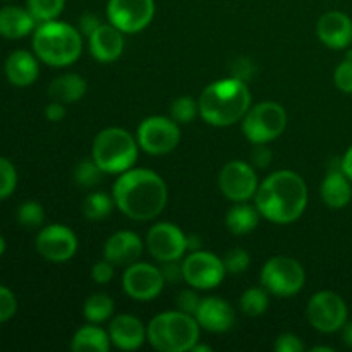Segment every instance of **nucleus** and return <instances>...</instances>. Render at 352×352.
<instances>
[{
    "instance_id": "obj_1",
    "label": "nucleus",
    "mask_w": 352,
    "mask_h": 352,
    "mask_svg": "<svg viewBox=\"0 0 352 352\" xmlns=\"http://www.w3.org/2000/svg\"><path fill=\"white\" fill-rule=\"evenodd\" d=\"M112 198L127 219L146 222L164 212L168 198L167 184L150 168H129L113 184Z\"/></svg>"
},
{
    "instance_id": "obj_2",
    "label": "nucleus",
    "mask_w": 352,
    "mask_h": 352,
    "mask_svg": "<svg viewBox=\"0 0 352 352\" xmlns=\"http://www.w3.org/2000/svg\"><path fill=\"white\" fill-rule=\"evenodd\" d=\"M254 205L263 219L274 223H292L305 213L308 188L294 170H277L268 175L254 195Z\"/></svg>"
},
{
    "instance_id": "obj_3",
    "label": "nucleus",
    "mask_w": 352,
    "mask_h": 352,
    "mask_svg": "<svg viewBox=\"0 0 352 352\" xmlns=\"http://www.w3.org/2000/svg\"><path fill=\"white\" fill-rule=\"evenodd\" d=\"M199 116L215 127H227L244 119L251 109V93L246 81L227 78L212 82L199 95Z\"/></svg>"
},
{
    "instance_id": "obj_4",
    "label": "nucleus",
    "mask_w": 352,
    "mask_h": 352,
    "mask_svg": "<svg viewBox=\"0 0 352 352\" xmlns=\"http://www.w3.org/2000/svg\"><path fill=\"white\" fill-rule=\"evenodd\" d=\"M34 55L50 67H67L82 54L81 31L62 21L40 23L33 31Z\"/></svg>"
},
{
    "instance_id": "obj_5",
    "label": "nucleus",
    "mask_w": 352,
    "mask_h": 352,
    "mask_svg": "<svg viewBox=\"0 0 352 352\" xmlns=\"http://www.w3.org/2000/svg\"><path fill=\"white\" fill-rule=\"evenodd\" d=\"M148 342L160 352H188L199 342V323L184 311L160 313L150 322Z\"/></svg>"
},
{
    "instance_id": "obj_6",
    "label": "nucleus",
    "mask_w": 352,
    "mask_h": 352,
    "mask_svg": "<svg viewBox=\"0 0 352 352\" xmlns=\"http://www.w3.org/2000/svg\"><path fill=\"white\" fill-rule=\"evenodd\" d=\"M138 146L133 134L122 127H107L96 134L91 158L105 174H122L138 160Z\"/></svg>"
},
{
    "instance_id": "obj_7",
    "label": "nucleus",
    "mask_w": 352,
    "mask_h": 352,
    "mask_svg": "<svg viewBox=\"0 0 352 352\" xmlns=\"http://www.w3.org/2000/svg\"><path fill=\"white\" fill-rule=\"evenodd\" d=\"M287 127V112L277 102H261L251 107L243 119V133L253 144H268Z\"/></svg>"
},
{
    "instance_id": "obj_8",
    "label": "nucleus",
    "mask_w": 352,
    "mask_h": 352,
    "mask_svg": "<svg viewBox=\"0 0 352 352\" xmlns=\"http://www.w3.org/2000/svg\"><path fill=\"white\" fill-rule=\"evenodd\" d=\"M260 282L272 296L291 298L296 296L306 282L302 265L291 256H274L263 265Z\"/></svg>"
},
{
    "instance_id": "obj_9",
    "label": "nucleus",
    "mask_w": 352,
    "mask_h": 352,
    "mask_svg": "<svg viewBox=\"0 0 352 352\" xmlns=\"http://www.w3.org/2000/svg\"><path fill=\"white\" fill-rule=\"evenodd\" d=\"M306 316L309 325L318 332H339L347 323L346 301L337 292L320 291L309 299L306 306Z\"/></svg>"
},
{
    "instance_id": "obj_10",
    "label": "nucleus",
    "mask_w": 352,
    "mask_h": 352,
    "mask_svg": "<svg viewBox=\"0 0 352 352\" xmlns=\"http://www.w3.org/2000/svg\"><path fill=\"white\" fill-rule=\"evenodd\" d=\"M181 129L172 117H146L138 127V144L150 155H167L177 148Z\"/></svg>"
},
{
    "instance_id": "obj_11",
    "label": "nucleus",
    "mask_w": 352,
    "mask_h": 352,
    "mask_svg": "<svg viewBox=\"0 0 352 352\" xmlns=\"http://www.w3.org/2000/svg\"><path fill=\"white\" fill-rule=\"evenodd\" d=\"M184 282L198 291H210L222 284L227 270L222 258L210 251H191L189 256L182 261Z\"/></svg>"
},
{
    "instance_id": "obj_12",
    "label": "nucleus",
    "mask_w": 352,
    "mask_h": 352,
    "mask_svg": "<svg viewBox=\"0 0 352 352\" xmlns=\"http://www.w3.org/2000/svg\"><path fill=\"white\" fill-rule=\"evenodd\" d=\"M107 16L122 33H140L155 16V0H109Z\"/></svg>"
},
{
    "instance_id": "obj_13",
    "label": "nucleus",
    "mask_w": 352,
    "mask_h": 352,
    "mask_svg": "<svg viewBox=\"0 0 352 352\" xmlns=\"http://www.w3.org/2000/svg\"><path fill=\"white\" fill-rule=\"evenodd\" d=\"M146 250L160 263L179 261L188 251V236L175 223H155L146 236Z\"/></svg>"
},
{
    "instance_id": "obj_14",
    "label": "nucleus",
    "mask_w": 352,
    "mask_h": 352,
    "mask_svg": "<svg viewBox=\"0 0 352 352\" xmlns=\"http://www.w3.org/2000/svg\"><path fill=\"white\" fill-rule=\"evenodd\" d=\"M258 175L250 164L232 160L223 165L219 174V188L227 199L234 203L250 201L258 191Z\"/></svg>"
},
{
    "instance_id": "obj_15",
    "label": "nucleus",
    "mask_w": 352,
    "mask_h": 352,
    "mask_svg": "<svg viewBox=\"0 0 352 352\" xmlns=\"http://www.w3.org/2000/svg\"><path fill=\"white\" fill-rule=\"evenodd\" d=\"M165 278L160 268L150 263H136L126 267L122 275V287L134 301H153L164 291Z\"/></svg>"
},
{
    "instance_id": "obj_16",
    "label": "nucleus",
    "mask_w": 352,
    "mask_h": 352,
    "mask_svg": "<svg viewBox=\"0 0 352 352\" xmlns=\"http://www.w3.org/2000/svg\"><path fill=\"white\" fill-rule=\"evenodd\" d=\"M36 251L41 258L52 263H64L78 251V237L62 223H52L36 236Z\"/></svg>"
},
{
    "instance_id": "obj_17",
    "label": "nucleus",
    "mask_w": 352,
    "mask_h": 352,
    "mask_svg": "<svg viewBox=\"0 0 352 352\" xmlns=\"http://www.w3.org/2000/svg\"><path fill=\"white\" fill-rule=\"evenodd\" d=\"M143 254V241L131 230H119L107 239L103 246V258L113 267H129Z\"/></svg>"
},
{
    "instance_id": "obj_18",
    "label": "nucleus",
    "mask_w": 352,
    "mask_h": 352,
    "mask_svg": "<svg viewBox=\"0 0 352 352\" xmlns=\"http://www.w3.org/2000/svg\"><path fill=\"white\" fill-rule=\"evenodd\" d=\"M316 34L329 48L342 50L352 43V19L340 10H330L318 19Z\"/></svg>"
},
{
    "instance_id": "obj_19",
    "label": "nucleus",
    "mask_w": 352,
    "mask_h": 352,
    "mask_svg": "<svg viewBox=\"0 0 352 352\" xmlns=\"http://www.w3.org/2000/svg\"><path fill=\"white\" fill-rule=\"evenodd\" d=\"M110 342L120 351H136L148 340V329L133 315H117L109 325Z\"/></svg>"
},
{
    "instance_id": "obj_20",
    "label": "nucleus",
    "mask_w": 352,
    "mask_h": 352,
    "mask_svg": "<svg viewBox=\"0 0 352 352\" xmlns=\"http://www.w3.org/2000/svg\"><path fill=\"white\" fill-rule=\"evenodd\" d=\"M195 318L201 329L212 333H223L232 329L234 309L226 299L217 298V296L201 298V302L195 313Z\"/></svg>"
},
{
    "instance_id": "obj_21",
    "label": "nucleus",
    "mask_w": 352,
    "mask_h": 352,
    "mask_svg": "<svg viewBox=\"0 0 352 352\" xmlns=\"http://www.w3.org/2000/svg\"><path fill=\"white\" fill-rule=\"evenodd\" d=\"M89 54L98 62H113L124 52V33L119 28L110 24H102L98 30L88 36Z\"/></svg>"
},
{
    "instance_id": "obj_22",
    "label": "nucleus",
    "mask_w": 352,
    "mask_h": 352,
    "mask_svg": "<svg viewBox=\"0 0 352 352\" xmlns=\"http://www.w3.org/2000/svg\"><path fill=\"white\" fill-rule=\"evenodd\" d=\"M320 195H322L323 203L330 208H344L351 203L352 199V184L351 179L344 174L342 165H332L327 172L325 179L320 188Z\"/></svg>"
},
{
    "instance_id": "obj_23",
    "label": "nucleus",
    "mask_w": 352,
    "mask_h": 352,
    "mask_svg": "<svg viewBox=\"0 0 352 352\" xmlns=\"http://www.w3.org/2000/svg\"><path fill=\"white\" fill-rule=\"evenodd\" d=\"M36 19L28 9L7 6L0 9V36L7 40H19L36 30Z\"/></svg>"
},
{
    "instance_id": "obj_24",
    "label": "nucleus",
    "mask_w": 352,
    "mask_h": 352,
    "mask_svg": "<svg viewBox=\"0 0 352 352\" xmlns=\"http://www.w3.org/2000/svg\"><path fill=\"white\" fill-rule=\"evenodd\" d=\"M6 76L9 82L14 86H30L36 81L40 74V65H38L36 57L28 50H16L7 57L6 60Z\"/></svg>"
},
{
    "instance_id": "obj_25",
    "label": "nucleus",
    "mask_w": 352,
    "mask_h": 352,
    "mask_svg": "<svg viewBox=\"0 0 352 352\" xmlns=\"http://www.w3.org/2000/svg\"><path fill=\"white\" fill-rule=\"evenodd\" d=\"M86 91H88L86 81L79 74H74V72L58 76L48 86V96H50V100L60 102L64 105L79 102L86 95Z\"/></svg>"
},
{
    "instance_id": "obj_26",
    "label": "nucleus",
    "mask_w": 352,
    "mask_h": 352,
    "mask_svg": "<svg viewBox=\"0 0 352 352\" xmlns=\"http://www.w3.org/2000/svg\"><path fill=\"white\" fill-rule=\"evenodd\" d=\"M110 336L96 323L81 327L71 340V349L74 352H109Z\"/></svg>"
},
{
    "instance_id": "obj_27",
    "label": "nucleus",
    "mask_w": 352,
    "mask_h": 352,
    "mask_svg": "<svg viewBox=\"0 0 352 352\" xmlns=\"http://www.w3.org/2000/svg\"><path fill=\"white\" fill-rule=\"evenodd\" d=\"M260 222V212H258L256 205L251 206L246 201L236 203L232 208L227 212L226 226L236 236H246L251 234L258 227Z\"/></svg>"
},
{
    "instance_id": "obj_28",
    "label": "nucleus",
    "mask_w": 352,
    "mask_h": 352,
    "mask_svg": "<svg viewBox=\"0 0 352 352\" xmlns=\"http://www.w3.org/2000/svg\"><path fill=\"white\" fill-rule=\"evenodd\" d=\"M113 309H116L113 299L109 294L98 292V294H93L86 299L82 315H85V318L89 323H96L98 325V323H103L109 318H112Z\"/></svg>"
},
{
    "instance_id": "obj_29",
    "label": "nucleus",
    "mask_w": 352,
    "mask_h": 352,
    "mask_svg": "<svg viewBox=\"0 0 352 352\" xmlns=\"http://www.w3.org/2000/svg\"><path fill=\"white\" fill-rule=\"evenodd\" d=\"M113 206H116L113 198H110L105 192L95 191L86 196L85 203H82V213L91 222H100V220H105L107 217H110Z\"/></svg>"
},
{
    "instance_id": "obj_30",
    "label": "nucleus",
    "mask_w": 352,
    "mask_h": 352,
    "mask_svg": "<svg viewBox=\"0 0 352 352\" xmlns=\"http://www.w3.org/2000/svg\"><path fill=\"white\" fill-rule=\"evenodd\" d=\"M241 311L248 316H261L270 306V292L261 287H251L243 292L239 299Z\"/></svg>"
},
{
    "instance_id": "obj_31",
    "label": "nucleus",
    "mask_w": 352,
    "mask_h": 352,
    "mask_svg": "<svg viewBox=\"0 0 352 352\" xmlns=\"http://www.w3.org/2000/svg\"><path fill=\"white\" fill-rule=\"evenodd\" d=\"M105 172L96 165L93 158L82 160L76 165L74 168V182L82 189H91L102 182V177Z\"/></svg>"
},
{
    "instance_id": "obj_32",
    "label": "nucleus",
    "mask_w": 352,
    "mask_h": 352,
    "mask_svg": "<svg viewBox=\"0 0 352 352\" xmlns=\"http://www.w3.org/2000/svg\"><path fill=\"white\" fill-rule=\"evenodd\" d=\"M65 0H28V10L36 19V23L57 19L62 14Z\"/></svg>"
},
{
    "instance_id": "obj_33",
    "label": "nucleus",
    "mask_w": 352,
    "mask_h": 352,
    "mask_svg": "<svg viewBox=\"0 0 352 352\" xmlns=\"http://www.w3.org/2000/svg\"><path fill=\"white\" fill-rule=\"evenodd\" d=\"M199 116V103L191 96H181L170 105V117L177 124L192 122Z\"/></svg>"
},
{
    "instance_id": "obj_34",
    "label": "nucleus",
    "mask_w": 352,
    "mask_h": 352,
    "mask_svg": "<svg viewBox=\"0 0 352 352\" xmlns=\"http://www.w3.org/2000/svg\"><path fill=\"white\" fill-rule=\"evenodd\" d=\"M45 212L43 206L36 201H24L17 208V222L26 229H38L43 223Z\"/></svg>"
},
{
    "instance_id": "obj_35",
    "label": "nucleus",
    "mask_w": 352,
    "mask_h": 352,
    "mask_svg": "<svg viewBox=\"0 0 352 352\" xmlns=\"http://www.w3.org/2000/svg\"><path fill=\"white\" fill-rule=\"evenodd\" d=\"M17 186V170L12 162L0 157V199L9 198Z\"/></svg>"
},
{
    "instance_id": "obj_36",
    "label": "nucleus",
    "mask_w": 352,
    "mask_h": 352,
    "mask_svg": "<svg viewBox=\"0 0 352 352\" xmlns=\"http://www.w3.org/2000/svg\"><path fill=\"white\" fill-rule=\"evenodd\" d=\"M223 265H226V270L229 274H243L250 267V253L246 250H241V248H234V250L227 251V254L223 256Z\"/></svg>"
},
{
    "instance_id": "obj_37",
    "label": "nucleus",
    "mask_w": 352,
    "mask_h": 352,
    "mask_svg": "<svg viewBox=\"0 0 352 352\" xmlns=\"http://www.w3.org/2000/svg\"><path fill=\"white\" fill-rule=\"evenodd\" d=\"M333 82L342 93L352 95V55L340 62L333 72Z\"/></svg>"
},
{
    "instance_id": "obj_38",
    "label": "nucleus",
    "mask_w": 352,
    "mask_h": 352,
    "mask_svg": "<svg viewBox=\"0 0 352 352\" xmlns=\"http://www.w3.org/2000/svg\"><path fill=\"white\" fill-rule=\"evenodd\" d=\"M17 311V299L10 289L0 285V323L9 322Z\"/></svg>"
},
{
    "instance_id": "obj_39",
    "label": "nucleus",
    "mask_w": 352,
    "mask_h": 352,
    "mask_svg": "<svg viewBox=\"0 0 352 352\" xmlns=\"http://www.w3.org/2000/svg\"><path fill=\"white\" fill-rule=\"evenodd\" d=\"M274 349L277 352H302L305 351V344H302V340L296 333L285 332L277 337Z\"/></svg>"
},
{
    "instance_id": "obj_40",
    "label": "nucleus",
    "mask_w": 352,
    "mask_h": 352,
    "mask_svg": "<svg viewBox=\"0 0 352 352\" xmlns=\"http://www.w3.org/2000/svg\"><path fill=\"white\" fill-rule=\"evenodd\" d=\"M175 302H177L179 311H184V313H188V315L195 316L196 309H198L199 302H201V298H199L198 292L192 291V287H191V289H188V291L179 292Z\"/></svg>"
},
{
    "instance_id": "obj_41",
    "label": "nucleus",
    "mask_w": 352,
    "mask_h": 352,
    "mask_svg": "<svg viewBox=\"0 0 352 352\" xmlns=\"http://www.w3.org/2000/svg\"><path fill=\"white\" fill-rule=\"evenodd\" d=\"M91 278L96 284H109L113 278V265L109 260L98 261L91 268Z\"/></svg>"
},
{
    "instance_id": "obj_42",
    "label": "nucleus",
    "mask_w": 352,
    "mask_h": 352,
    "mask_svg": "<svg viewBox=\"0 0 352 352\" xmlns=\"http://www.w3.org/2000/svg\"><path fill=\"white\" fill-rule=\"evenodd\" d=\"M164 267L160 268L162 274H164L165 284H175L179 280H184V274H182V263L179 261H167V263H162Z\"/></svg>"
},
{
    "instance_id": "obj_43",
    "label": "nucleus",
    "mask_w": 352,
    "mask_h": 352,
    "mask_svg": "<svg viewBox=\"0 0 352 352\" xmlns=\"http://www.w3.org/2000/svg\"><path fill=\"white\" fill-rule=\"evenodd\" d=\"M251 160H253L254 167H268L272 162V150L267 144H254L253 151H251Z\"/></svg>"
},
{
    "instance_id": "obj_44",
    "label": "nucleus",
    "mask_w": 352,
    "mask_h": 352,
    "mask_svg": "<svg viewBox=\"0 0 352 352\" xmlns=\"http://www.w3.org/2000/svg\"><path fill=\"white\" fill-rule=\"evenodd\" d=\"M65 116H67L65 105L60 102H55V100H52L47 105V109H45V117H47L50 122H60V120L65 119Z\"/></svg>"
},
{
    "instance_id": "obj_45",
    "label": "nucleus",
    "mask_w": 352,
    "mask_h": 352,
    "mask_svg": "<svg viewBox=\"0 0 352 352\" xmlns=\"http://www.w3.org/2000/svg\"><path fill=\"white\" fill-rule=\"evenodd\" d=\"M100 26H102V21H100V17L95 16V14H82L81 19H79V28H81V33L85 34V36H89V34L95 30H98Z\"/></svg>"
},
{
    "instance_id": "obj_46",
    "label": "nucleus",
    "mask_w": 352,
    "mask_h": 352,
    "mask_svg": "<svg viewBox=\"0 0 352 352\" xmlns=\"http://www.w3.org/2000/svg\"><path fill=\"white\" fill-rule=\"evenodd\" d=\"M340 165H342L344 174H346L347 177L351 179V182H352V144L349 146V150L346 151V155H344V157L340 158Z\"/></svg>"
},
{
    "instance_id": "obj_47",
    "label": "nucleus",
    "mask_w": 352,
    "mask_h": 352,
    "mask_svg": "<svg viewBox=\"0 0 352 352\" xmlns=\"http://www.w3.org/2000/svg\"><path fill=\"white\" fill-rule=\"evenodd\" d=\"M342 339L347 347H352V322L342 327Z\"/></svg>"
},
{
    "instance_id": "obj_48",
    "label": "nucleus",
    "mask_w": 352,
    "mask_h": 352,
    "mask_svg": "<svg viewBox=\"0 0 352 352\" xmlns=\"http://www.w3.org/2000/svg\"><path fill=\"white\" fill-rule=\"evenodd\" d=\"M191 352H212V347H210V346H203V344L196 342L195 346L191 347Z\"/></svg>"
},
{
    "instance_id": "obj_49",
    "label": "nucleus",
    "mask_w": 352,
    "mask_h": 352,
    "mask_svg": "<svg viewBox=\"0 0 352 352\" xmlns=\"http://www.w3.org/2000/svg\"><path fill=\"white\" fill-rule=\"evenodd\" d=\"M311 352H333L332 347H325V346H316L313 347Z\"/></svg>"
},
{
    "instance_id": "obj_50",
    "label": "nucleus",
    "mask_w": 352,
    "mask_h": 352,
    "mask_svg": "<svg viewBox=\"0 0 352 352\" xmlns=\"http://www.w3.org/2000/svg\"><path fill=\"white\" fill-rule=\"evenodd\" d=\"M3 253H6V239L0 236V256H2Z\"/></svg>"
},
{
    "instance_id": "obj_51",
    "label": "nucleus",
    "mask_w": 352,
    "mask_h": 352,
    "mask_svg": "<svg viewBox=\"0 0 352 352\" xmlns=\"http://www.w3.org/2000/svg\"><path fill=\"white\" fill-rule=\"evenodd\" d=\"M349 55H352V52H351V54H349Z\"/></svg>"
}]
</instances>
